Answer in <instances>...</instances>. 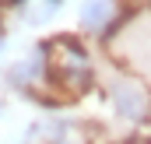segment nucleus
I'll return each instance as SVG.
<instances>
[{
    "instance_id": "obj_4",
    "label": "nucleus",
    "mask_w": 151,
    "mask_h": 144,
    "mask_svg": "<svg viewBox=\"0 0 151 144\" xmlns=\"http://www.w3.org/2000/svg\"><path fill=\"white\" fill-rule=\"evenodd\" d=\"M113 18H116V0H84V7H81V28H88V32L109 28Z\"/></svg>"
},
{
    "instance_id": "obj_5",
    "label": "nucleus",
    "mask_w": 151,
    "mask_h": 144,
    "mask_svg": "<svg viewBox=\"0 0 151 144\" xmlns=\"http://www.w3.org/2000/svg\"><path fill=\"white\" fill-rule=\"evenodd\" d=\"M56 11H60V0H21V7H18V14H21V21L25 25H49L53 18H56Z\"/></svg>"
},
{
    "instance_id": "obj_2",
    "label": "nucleus",
    "mask_w": 151,
    "mask_h": 144,
    "mask_svg": "<svg viewBox=\"0 0 151 144\" xmlns=\"http://www.w3.org/2000/svg\"><path fill=\"white\" fill-rule=\"evenodd\" d=\"M109 102H113V109L123 120H144L148 109H151V95H148V88L141 81L116 77L113 84H109Z\"/></svg>"
},
{
    "instance_id": "obj_1",
    "label": "nucleus",
    "mask_w": 151,
    "mask_h": 144,
    "mask_svg": "<svg viewBox=\"0 0 151 144\" xmlns=\"http://www.w3.org/2000/svg\"><path fill=\"white\" fill-rule=\"evenodd\" d=\"M49 46H53V49H60L56 56H49V49H46L49 63L63 74L70 84L84 88V84L91 81V60H88V49H84L77 39H56V42H49Z\"/></svg>"
},
{
    "instance_id": "obj_6",
    "label": "nucleus",
    "mask_w": 151,
    "mask_h": 144,
    "mask_svg": "<svg viewBox=\"0 0 151 144\" xmlns=\"http://www.w3.org/2000/svg\"><path fill=\"white\" fill-rule=\"evenodd\" d=\"M0 112H4V99H0Z\"/></svg>"
},
{
    "instance_id": "obj_3",
    "label": "nucleus",
    "mask_w": 151,
    "mask_h": 144,
    "mask_svg": "<svg viewBox=\"0 0 151 144\" xmlns=\"http://www.w3.org/2000/svg\"><path fill=\"white\" fill-rule=\"evenodd\" d=\"M49 81V56H46V46L28 53L25 60H18L14 67H7V84L14 88H32V84H42Z\"/></svg>"
}]
</instances>
